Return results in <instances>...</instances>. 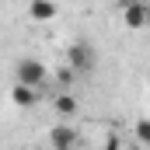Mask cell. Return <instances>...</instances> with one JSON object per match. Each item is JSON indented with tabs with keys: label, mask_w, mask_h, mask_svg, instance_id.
Instances as JSON below:
<instances>
[{
	"label": "cell",
	"mask_w": 150,
	"mask_h": 150,
	"mask_svg": "<svg viewBox=\"0 0 150 150\" xmlns=\"http://www.w3.org/2000/svg\"><path fill=\"white\" fill-rule=\"evenodd\" d=\"M122 21H126V28H147L150 25V4L129 0V4L122 7Z\"/></svg>",
	"instance_id": "obj_2"
},
{
	"label": "cell",
	"mask_w": 150,
	"mask_h": 150,
	"mask_svg": "<svg viewBox=\"0 0 150 150\" xmlns=\"http://www.w3.org/2000/svg\"><path fill=\"white\" fill-rule=\"evenodd\" d=\"M59 14V4L56 0H28V18L35 25H45V21H56Z\"/></svg>",
	"instance_id": "obj_3"
},
{
	"label": "cell",
	"mask_w": 150,
	"mask_h": 150,
	"mask_svg": "<svg viewBox=\"0 0 150 150\" xmlns=\"http://www.w3.org/2000/svg\"><path fill=\"white\" fill-rule=\"evenodd\" d=\"M67 59H70V67H74L77 74H84V70H91V63H94V59H91V49H87V45H80V42H77V45H70V52H67Z\"/></svg>",
	"instance_id": "obj_5"
},
{
	"label": "cell",
	"mask_w": 150,
	"mask_h": 150,
	"mask_svg": "<svg viewBox=\"0 0 150 150\" xmlns=\"http://www.w3.org/2000/svg\"><path fill=\"white\" fill-rule=\"evenodd\" d=\"M74 74H77L74 67H67V70H59V84H70V80H74Z\"/></svg>",
	"instance_id": "obj_10"
},
{
	"label": "cell",
	"mask_w": 150,
	"mask_h": 150,
	"mask_svg": "<svg viewBox=\"0 0 150 150\" xmlns=\"http://www.w3.org/2000/svg\"><path fill=\"white\" fill-rule=\"evenodd\" d=\"M129 150H147V147H143V143H140V140H133V147H129Z\"/></svg>",
	"instance_id": "obj_11"
},
{
	"label": "cell",
	"mask_w": 150,
	"mask_h": 150,
	"mask_svg": "<svg viewBox=\"0 0 150 150\" xmlns=\"http://www.w3.org/2000/svg\"><path fill=\"white\" fill-rule=\"evenodd\" d=\"M14 77H18V84H32V87H42L45 84V67L32 59V56H21L18 59V67H14Z\"/></svg>",
	"instance_id": "obj_1"
},
{
	"label": "cell",
	"mask_w": 150,
	"mask_h": 150,
	"mask_svg": "<svg viewBox=\"0 0 150 150\" xmlns=\"http://www.w3.org/2000/svg\"><path fill=\"white\" fill-rule=\"evenodd\" d=\"M11 101H14L18 108H32L38 101V94H35L32 84H14V87H11Z\"/></svg>",
	"instance_id": "obj_6"
},
{
	"label": "cell",
	"mask_w": 150,
	"mask_h": 150,
	"mask_svg": "<svg viewBox=\"0 0 150 150\" xmlns=\"http://www.w3.org/2000/svg\"><path fill=\"white\" fill-rule=\"evenodd\" d=\"M77 129L74 126H52L49 129V143H52V150H74L77 147Z\"/></svg>",
	"instance_id": "obj_4"
},
{
	"label": "cell",
	"mask_w": 150,
	"mask_h": 150,
	"mask_svg": "<svg viewBox=\"0 0 150 150\" xmlns=\"http://www.w3.org/2000/svg\"><path fill=\"white\" fill-rule=\"evenodd\" d=\"M52 108L59 115H74L77 112V98L74 94H56V98H52Z\"/></svg>",
	"instance_id": "obj_7"
},
{
	"label": "cell",
	"mask_w": 150,
	"mask_h": 150,
	"mask_svg": "<svg viewBox=\"0 0 150 150\" xmlns=\"http://www.w3.org/2000/svg\"><path fill=\"white\" fill-rule=\"evenodd\" d=\"M133 136H136L143 147H150V119H136V126H133Z\"/></svg>",
	"instance_id": "obj_8"
},
{
	"label": "cell",
	"mask_w": 150,
	"mask_h": 150,
	"mask_svg": "<svg viewBox=\"0 0 150 150\" xmlns=\"http://www.w3.org/2000/svg\"><path fill=\"white\" fill-rule=\"evenodd\" d=\"M108 4H119V7H126V4H129V0H108Z\"/></svg>",
	"instance_id": "obj_12"
},
{
	"label": "cell",
	"mask_w": 150,
	"mask_h": 150,
	"mask_svg": "<svg viewBox=\"0 0 150 150\" xmlns=\"http://www.w3.org/2000/svg\"><path fill=\"white\" fill-rule=\"evenodd\" d=\"M105 150H122V140H119L115 133H108V140H105Z\"/></svg>",
	"instance_id": "obj_9"
}]
</instances>
